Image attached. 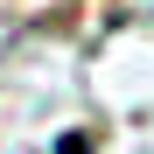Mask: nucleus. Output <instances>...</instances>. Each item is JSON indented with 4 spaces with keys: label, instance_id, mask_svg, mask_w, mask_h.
Returning <instances> with one entry per match:
<instances>
[{
    "label": "nucleus",
    "instance_id": "f257e3e1",
    "mask_svg": "<svg viewBox=\"0 0 154 154\" xmlns=\"http://www.w3.org/2000/svg\"><path fill=\"white\" fill-rule=\"evenodd\" d=\"M56 154H91V140H84V133H63V140H56Z\"/></svg>",
    "mask_w": 154,
    "mask_h": 154
}]
</instances>
